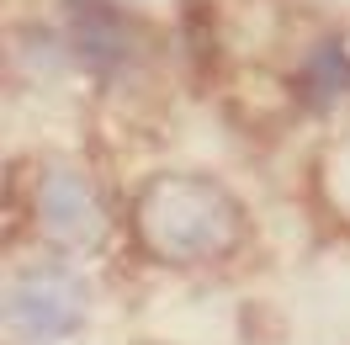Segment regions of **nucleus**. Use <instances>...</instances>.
I'll return each mask as SVG.
<instances>
[{"mask_svg": "<svg viewBox=\"0 0 350 345\" xmlns=\"http://www.w3.org/2000/svg\"><path fill=\"white\" fill-rule=\"evenodd\" d=\"M350 90V64H345V53L329 43L319 48V59H313V69H308V96L313 101H334V96H345Z\"/></svg>", "mask_w": 350, "mask_h": 345, "instance_id": "39448f33", "label": "nucleus"}, {"mask_svg": "<svg viewBox=\"0 0 350 345\" xmlns=\"http://www.w3.org/2000/svg\"><path fill=\"white\" fill-rule=\"evenodd\" d=\"M144 239L170 260H213L239 239V207L213 181H165L144 196Z\"/></svg>", "mask_w": 350, "mask_h": 345, "instance_id": "f257e3e1", "label": "nucleus"}, {"mask_svg": "<svg viewBox=\"0 0 350 345\" xmlns=\"http://www.w3.org/2000/svg\"><path fill=\"white\" fill-rule=\"evenodd\" d=\"M69 16H75V48H80V59H85V64L111 69L117 59H122L128 38H122L117 16H111L101 0H75V5H69Z\"/></svg>", "mask_w": 350, "mask_h": 345, "instance_id": "20e7f679", "label": "nucleus"}, {"mask_svg": "<svg viewBox=\"0 0 350 345\" xmlns=\"http://www.w3.org/2000/svg\"><path fill=\"white\" fill-rule=\"evenodd\" d=\"M11 335L27 345L43 340H64L69 329H80L85 319V287L69 277V271H32L11 287Z\"/></svg>", "mask_w": 350, "mask_h": 345, "instance_id": "f03ea898", "label": "nucleus"}, {"mask_svg": "<svg viewBox=\"0 0 350 345\" xmlns=\"http://www.w3.org/2000/svg\"><path fill=\"white\" fill-rule=\"evenodd\" d=\"M38 218H43L48 239H59V244H90V239L101 234V207H96L90 186L75 170H53L43 181Z\"/></svg>", "mask_w": 350, "mask_h": 345, "instance_id": "7ed1b4c3", "label": "nucleus"}]
</instances>
